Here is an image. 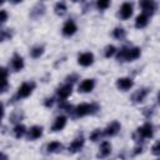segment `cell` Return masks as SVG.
<instances>
[{"label":"cell","instance_id":"1","mask_svg":"<svg viewBox=\"0 0 160 160\" xmlns=\"http://www.w3.org/2000/svg\"><path fill=\"white\" fill-rule=\"evenodd\" d=\"M100 110V106L96 102L91 104H80L74 109V118H81L85 115H94Z\"/></svg>","mask_w":160,"mask_h":160},{"label":"cell","instance_id":"2","mask_svg":"<svg viewBox=\"0 0 160 160\" xmlns=\"http://www.w3.org/2000/svg\"><path fill=\"white\" fill-rule=\"evenodd\" d=\"M141 51H140V48H122L118 55H116V59L119 61H132L135 59H138L140 56Z\"/></svg>","mask_w":160,"mask_h":160},{"label":"cell","instance_id":"3","mask_svg":"<svg viewBox=\"0 0 160 160\" xmlns=\"http://www.w3.org/2000/svg\"><path fill=\"white\" fill-rule=\"evenodd\" d=\"M34 89H35V82H34V81H31V82H24V84L18 89V92L11 98L10 102H16V101L20 100V99L28 98V96L32 92Z\"/></svg>","mask_w":160,"mask_h":160},{"label":"cell","instance_id":"4","mask_svg":"<svg viewBox=\"0 0 160 160\" xmlns=\"http://www.w3.org/2000/svg\"><path fill=\"white\" fill-rule=\"evenodd\" d=\"M140 8L142 10V14L148 15V16H151L154 12H155V9H156V4L154 0H140Z\"/></svg>","mask_w":160,"mask_h":160},{"label":"cell","instance_id":"5","mask_svg":"<svg viewBox=\"0 0 160 160\" xmlns=\"http://www.w3.org/2000/svg\"><path fill=\"white\" fill-rule=\"evenodd\" d=\"M149 92H150V89H149V88H142V89L136 90V91L132 94V96H131L132 102H134V104H139V102L144 101Z\"/></svg>","mask_w":160,"mask_h":160},{"label":"cell","instance_id":"6","mask_svg":"<svg viewBox=\"0 0 160 160\" xmlns=\"http://www.w3.org/2000/svg\"><path fill=\"white\" fill-rule=\"evenodd\" d=\"M120 122L119 121H112L110 122L105 129H104V134L106 136H115L119 131H120Z\"/></svg>","mask_w":160,"mask_h":160},{"label":"cell","instance_id":"7","mask_svg":"<svg viewBox=\"0 0 160 160\" xmlns=\"http://www.w3.org/2000/svg\"><path fill=\"white\" fill-rule=\"evenodd\" d=\"M82 146H84V138H82V135H80L72 140V142L69 145L68 150H69V152L74 154V152H78L79 150H81Z\"/></svg>","mask_w":160,"mask_h":160},{"label":"cell","instance_id":"8","mask_svg":"<svg viewBox=\"0 0 160 160\" xmlns=\"http://www.w3.org/2000/svg\"><path fill=\"white\" fill-rule=\"evenodd\" d=\"M144 139H149V138H151L152 136V134H154V130H152V125L150 124V122H145L142 126H140L138 130H136Z\"/></svg>","mask_w":160,"mask_h":160},{"label":"cell","instance_id":"9","mask_svg":"<svg viewBox=\"0 0 160 160\" xmlns=\"http://www.w3.org/2000/svg\"><path fill=\"white\" fill-rule=\"evenodd\" d=\"M45 10H46L45 5H44L42 2H39V4H36V5L30 10V18H32V19H39L40 16H42V15L45 14Z\"/></svg>","mask_w":160,"mask_h":160},{"label":"cell","instance_id":"10","mask_svg":"<svg viewBox=\"0 0 160 160\" xmlns=\"http://www.w3.org/2000/svg\"><path fill=\"white\" fill-rule=\"evenodd\" d=\"M76 30H78L76 24H75L71 19L68 20V21L64 24V26H62V34H64L65 36H71V35H74V34L76 32Z\"/></svg>","mask_w":160,"mask_h":160},{"label":"cell","instance_id":"11","mask_svg":"<svg viewBox=\"0 0 160 160\" xmlns=\"http://www.w3.org/2000/svg\"><path fill=\"white\" fill-rule=\"evenodd\" d=\"M132 85H134V81H132V79H130V78H120V79L116 80V86H118V89H120V90H122V91L129 90Z\"/></svg>","mask_w":160,"mask_h":160},{"label":"cell","instance_id":"12","mask_svg":"<svg viewBox=\"0 0 160 160\" xmlns=\"http://www.w3.org/2000/svg\"><path fill=\"white\" fill-rule=\"evenodd\" d=\"M71 92H72V85L71 84H66V85L58 89V96L61 100H65L66 98H69L71 95Z\"/></svg>","mask_w":160,"mask_h":160},{"label":"cell","instance_id":"13","mask_svg":"<svg viewBox=\"0 0 160 160\" xmlns=\"http://www.w3.org/2000/svg\"><path fill=\"white\" fill-rule=\"evenodd\" d=\"M92 61H94V55L91 52H84L78 59V62L81 66H90L92 64Z\"/></svg>","mask_w":160,"mask_h":160},{"label":"cell","instance_id":"14","mask_svg":"<svg viewBox=\"0 0 160 160\" xmlns=\"http://www.w3.org/2000/svg\"><path fill=\"white\" fill-rule=\"evenodd\" d=\"M95 86V80L94 79H86L84 80L80 86H79V92H90Z\"/></svg>","mask_w":160,"mask_h":160},{"label":"cell","instance_id":"15","mask_svg":"<svg viewBox=\"0 0 160 160\" xmlns=\"http://www.w3.org/2000/svg\"><path fill=\"white\" fill-rule=\"evenodd\" d=\"M11 66H12L14 71H20V70L24 68V60H22V58H21L19 54H16V52L12 55Z\"/></svg>","mask_w":160,"mask_h":160},{"label":"cell","instance_id":"16","mask_svg":"<svg viewBox=\"0 0 160 160\" xmlns=\"http://www.w3.org/2000/svg\"><path fill=\"white\" fill-rule=\"evenodd\" d=\"M111 152V144L109 141H104L101 145H100V149H99V152H98V158H106L109 156Z\"/></svg>","mask_w":160,"mask_h":160},{"label":"cell","instance_id":"17","mask_svg":"<svg viewBox=\"0 0 160 160\" xmlns=\"http://www.w3.org/2000/svg\"><path fill=\"white\" fill-rule=\"evenodd\" d=\"M131 15H132V4L124 2L121 5V9H120V16L122 19H129Z\"/></svg>","mask_w":160,"mask_h":160},{"label":"cell","instance_id":"18","mask_svg":"<svg viewBox=\"0 0 160 160\" xmlns=\"http://www.w3.org/2000/svg\"><path fill=\"white\" fill-rule=\"evenodd\" d=\"M66 125V118L65 116H58L51 126V131H60Z\"/></svg>","mask_w":160,"mask_h":160},{"label":"cell","instance_id":"19","mask_svg":"<svg viewBox=\"0 0 160 160\" xmlns=\"http://www.w3.org/2000/svg\"><path fill=\"white\" fill-rule=\"evenodd\" d=\"M41 135H42V128L35 125V126L30 128V130L28 132V139L29 140H35V139H39Z\"/></svg>","mask_w":160,"mask_h":160},{"label":"cell","instance_id":"20","mask_svg":"<svg viewBox=\"0 0 160 160\" xmlns=\"http://www.w3.org/2000/svg\"><path fill=\"white\" fill-rule=\"evenodd\" d=\"M148 24H149V16H148V15L141 14V15L136 16V20H135V26H136L138 29H142V28H145Z\"/></svg>","mask_w":160,"mask_h":160},{"label":"cell","instance_id":"21","mask_svg":"<svg viewBox=\"0 0 160 160\" xmlns=\"http://www.w3.org/2000/svg\"><path fill=\"white\" fill-rule=\"evenodd\" d=\"M62 150V145L59 142V141H52L50 144H48L46 146V151L49 154H52V152H60Z\"/></svg>","mask_w":160,"mask_h":160},{"label":"cell","instance_id":"22","mask_svg":"<svg viewBox=\"0 0 160 160\" xmlns=\"http://www.w3.org/2000/svg\"><path fill=\"white\" fill-rule=\"evenodd\" d=\"M24 119V112L21 110H15L10 115V122L12 124H20V121Z\"/></svg>","mask_w":160,"mask_h":160},{"label":"cell","instance_id":"23","mask_svg":"<svg viewBox=\"0 0 160 160\" xmlns=\"http://www.w3.org/2000/svg\"><path fill=\"white\" fill-rule=\"evenodd\" d=\"M54 11L58 16H64L66 14V5L64 1H59L55 4V8H54Z\"/></svg>","mask_w":160,"mask_h":160},{"label":"cell","instance_id":"24","mask_svg":"<svg viewBox=\"0 0 160 160\" xmlns=\"http://www.w3.org/2000/svg\"><path fill=\"white\" fill-rule=\"evenodd\" d=\"M12 131H14L15 138H16V139H20V138H22V136L25 135V132H26V128H25L24 125H21V124H16Z\"/></svg>","mask_w":160,"mask_h":160},{"label":"cell","instance_id":"25","mask_svg":"<svg viewBox=\"0 0 160 160\" xmlns=\"http://www.w3.org/2000/svg\"><path fill=\"white\" fill-rule=\"evenodd\" d=\"M42 52H44V46H42V45H36V46H34V48L30 50V55H31V58H34V59L40 58V56L42 55Z\"/></svg>","mask_w":160,"mask_h":160},{"label":"cell","instance_id":"26","mask_svg":"<svg viewBox=\"0 0 160 160\" xmlns=\"http://www.w3.org/2000/svg\"><path fill=\"white\" fill-rule=\"evenodd\" d=\"M112 36L115 39H118V40H124L125 36H126V32H125V30L122 28H116L112 31Z\"/></svg>","mask_w":160,"mask_h":160},{"label":"cell","instance_id":"27","mask_svg":"<svg viewBox=\"0 0 160 160\" xmlns=\"http://www.w3.org/2000/svg\"><path fill=\"white\" fill-rule=\"evenodd\" d=\"M12 38V30L11 29H1V34H0V40L5 41V40H10Z\"/></svg>","mask_w":160,"mask_h":160},{"label":"cell","instance_id":"28","mask_svg":"<svg viewBox=\"0 0 160 160\" xmlns=\"http://www.w3.org/2000/svg\"><path fill=\"white\" fill-rule=\"evenodd\" d=\"M2 70V88H1V92H5L8 90V70L5 68L1 69Z\"/></svg>","mask_w":160,"mask_h":160},{"label":"cell","instance_id":"29","mask_svg":"<svg viewBox=\"0 0 160 160\" xmlns=\"http://www.w3.org/2000/svg\"><path fill=\"white\" fill-rule=\"evenodd\" d=\"M59 110H62V111H66V112H72L74 111V108L70 105V104H68V102H65L64 100H61V102L59 104Z\"/></svg>","mask_w":160,"mask_h":160},{"label":"cell","instance_id":"30","mask_svg":"<svg viewBox=\"0 0 160 160\" xmlns=\"http://www.w3.org/2000/svg\"><path fill=\"white\" fill-rule=\"evenodd\" d=\"M102 136V131L100 130V129H95L91 134H90V140L91 141H98V140H100V138Z\"/></svg>","mask_w":160,"mask_h":160},{"label":"cell","instance_id":"31","mask_svg":"<svg viewBox=\"0 0 160 160\" xmlns=\"http://www.w3.org/2000/svg\"><path fill=\"white\" fill-rule=\"evenodd\" d=\"M115 51H116V48L114 45H108L104 50V55H105V58H110L115 54Z\"/></svg>","mask_w":160,"mask_h":160},{"label":"cell","instance_id":"32","mask_svg":"<svg viewBox=\"0 0 160 160\" xmlns=\"http://www.w3.org/2000/svg\"><path fill=\"white\" fill-rule=\"evenodd\" d=\"M109 5H110V0H98V1H96V6H98L100 10L108 9Z\"/></svg>","mask_w":160,"mask_h":160},{"label":"cell","instance_id":"33","mask_svg":"<svg viewBox=\"0 0 160 160\" xmlns=\"http://www.w3.org/2000/svg\"><path fill=\"white\" fill-rule=\"evenodd\" d=\"M65 80H66V82H68V84H71V85H72L74 82H76V81L79 80V75H78V74H71V75H68Z\"/></svg>","mask_w":160,"mask_h":160},{"label":"cell","instance_id":"34","mask_svg":"<svg viewBox=\"0 0 160 160\" xmlns=\"http://www.w3.org/2000/svg\"><path fill=\"white\" fill-rule=\"evenodd\" d=\"M152 112H154V106H149V108L142 109V114H144L146 118H150V116L152 115Z\"/></svg>","mask_w":160,"mask_h":160},{"label":"cell","instance_id":"35","mask_svg":"<svg viewBox=\"0 0 160 160\" xmlns=\"http://www.w3.org/2000/svg\"><path fill=\"white\" fill-rule=\"evenodd\" d=\"M152 150V154L156 155V156H160V141H158L156 144H154V146L151 148Z\"/></svg>","mask_w":160,"mask_h":160},{"label":"cell","instance_id":"36","mask_svg":"<svg viewBox=\"0 0 160 160\" xmlns=\"http://www.w3.org/2000/svg\"><path fill=\"white\" fill-rule=\"evenodd\" d=\"M0 15H1V18H0V21H1V24H4V22L8 20V12H6L5 10H1Z\"/></svg>","mask_w":160,"mask_h":160},{"label":"cell","instance_id":"37","mask_svg":"<svg viewBox=\"0 0 160 160\" xmlns=\"http://www.w3.org/2000/svg\"><path fill=\"white\" fill-rule=\"evenodd\" d=\"M52 104H54V99H52V98H48V99H45V101H44V105H45L46 108L52 106Z\"/></svg>","mask_w":160,"mask_h":160},{"label":"cell","instance_id":"38","mask_svg":"<svg viewBox=\"0 0 160 160\" xmlns=\"http://www.w3.org/2000/svg\"><path fill=\"white\" fill-rule=\"evenodd\" d=\"M90 6H91V2L86 0V1L84 2V5H82V11H84V12H86V11L89 10V8H90Z\"/></svg>","mask_w":160,"mask_h":160},{"label":"cell","instance_id":"39","mask_svg":"<svg viewBox=\"0 0 160 160\" xmlns=\"http://www.w3.org/2000/svg\"><path fill=\"white\" fill-rule=\"evenodd\" d=\"M141 152H142V148H141V145H138V146L134 149V154L138 155V154H141Z\"/></svg>","mask_w":160,"mask_h":160},{"label":"cell","instance_id":"40","mask_svg":"<svg viewBox=\"0 0 160 160\" xmlns=\"http://www.w3.org/2000/svg\"><path fill=\"white\" fill-rule=\"evenodd\" d=\"M20 1H22V0H11V2H14V4H19Z\"/></svg>","mask_w":160,"mask_h":160},{"label":"cell","instance_id":"41","mask_svg":"<svg viewBox=\"0 0 160 160\" xmlns=\"http://www.w3.org/2000/svg\"><path fill=\"white\" fill-rule=\"evenodd\" d=\"M158 101H159V104H160V91H159V94H158Z\"/></svg>","mask_w":160,"mask_h":160},{"label":"cell","instance_id":"42","mask_svg":"<svg viewBox=\"0 0 160 160\" xmlns=\"http://www.w3.org/2000/svg\"><path fill=\"white\" fill-rule=\"evenodd\" d=\"M5 2V0H0V4H4Z\"/></svg>","mask_w":160,"mask_h":160},{"label":"cell","instance_id":"43","mask_svg":"<svg viewBox=\"0 0 160 160\" xmlns=\"http://www.w3.org/2000/svg\"><path fill=\"white\" fill-rule=\"evenodd\" d=\"M72 1H79V0H72Z\"/></svg>","mask_w":160,"mask_h":160}]
</instances>
